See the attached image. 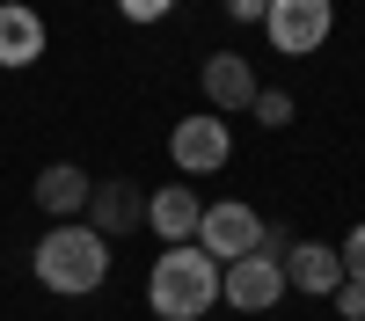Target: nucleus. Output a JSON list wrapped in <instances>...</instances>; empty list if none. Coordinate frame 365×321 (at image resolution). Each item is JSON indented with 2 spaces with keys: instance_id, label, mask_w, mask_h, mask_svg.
I'll use <instances>...</instances> for the list:
<instances>
[{
  "instance_id": "5",
  "label": "nucleus",
  "mask_w": 365,
  "mask_h": 321,
  "mask_svg": "<svg viewBox=\"0 0 365 321\" xmlns=\"http://www.w3.org/2000/svg\"><path fill=\"white\" fill-rule=\"evenodd\" d=\"M220 300L234 314H263V307H278L285 300V263L278 256H241L220 270Z\"/></svg>"
},
{
  "instance_id": "15",
  "label": "nucleus",
  "mask_w": 365,
  "mask_h": 321,
  "mask_svg": "<svg viewBox=\"0 0 365 321\" xmlns=\"http://www.w3.org/2000/svg\"><path fill=\"white\" fill-rule=\"evenodd\" d=\"M336 256H344V278H358V285H365V226H351V241H344Z\"/></svg>"
},
{
  "instance_id": "17",
  "label": "nucleus",
  "mask_w": 365,
  "mask_h": 321,
  "mask_svg": "<svg viewBox=\"0 0 365 321\" xmlns=\"http://www.w3.org/2000/svg\"><path fill=\"white\" fill-rule=\"evenodd\" d=\"M227 15H234V22H263L270 0H227Z\"/></svg>"
},
{
  "instance_id": "13",
  "label": "nucleus",
  "mask_w": 365,
  "mask_h": 321,
  "mask_svg": "<svg viewBox=\"0 0 365 321\" xmlns=\"http://www.w3.org/2000/svg\"><path fill=\"white\" fill-rule=\"evenodd\" d=\"M256 117H263V125H292V95H278V88H256Z\"/></svg>"
},
{
  "instance_id": "11",
  "label": "nucleus",
  "mask_w": 365,
  "mask_h": 321,
  "mask_svg": "<svg viewBox=\"0 0 365 321\" xmlns=\"http://www.w3.org/2000/svg\"><path fill=\"white\" fill-rule=\"evenodd\" d=\"M44 58V15L22 0H0V66H37Z\"/></svg>"
},
{
  "instance_id": "8",
  "label": "nucleus",
  "mask_w": 365,
  "mask_h": 321,
  "mask_svg": "<svg viewBox=\"0 0 365 321\" xmlns=\"http://www.w3.org/2000/svg\"><path fill=\"white\" fill-rule=\"evenodd\" d=\"M285 285H292V292H314V300H329V292L344 285V256L329 248V241H299V248H285Z\"/></svg>"
},
{
  "instance_id": "12",
  "label": "nucleus",
  "mask_w": 365,
  "mask_h": 321,
  "mask_svg": "<svg viewBox=\"0 0 365 321\" xmlns=\"http://www.w3.org/2000/svg\"><path fill=\"white\" fill-rule=\"evenodd\" d=\"M88 190H96V183H88V175H81L73 161H51V168L37 175V204H44L51 219H73V212H88Z\"/></svg>"
},
{
  "instance_id": "16",
  "label": "nucleus",
  "mask_w": 365,
  "mask_h": 321,
  "mask_svg": "<svg viewBox=\"0 0 365 321\" xmlns=\"http://www.w3.org/2000/svg\"><path fill=\"white\" fill-rule=\"evenodd\" d=\"M117 8H125V22H161L175 0H117Z\"/></svg>"
},
{
  "instance_id": "2",
  "label": "nucleus",
  "mask_w": 365,
  "mask_h": 321,
  "mask_svg": "<svg viewBox=\"0 0 365 321\" xmlns=\"http://www.w3.org/2000/svg\"><path fill=\"white\" fill-rule=\"evenodd\" d=\"M37 278L58 292V300H81V292H96L110 278V241H103L96 226L58 219L44 241H37Z\"/></svg>"
},
{
  "instance_id": "9",
  "label": "nucleus",
  "mask_w": 365,
  "mask_h": 321,
  "mask_svg": "<svg viewBox=\"0 0 365 321\" xmlns=\"http://www.w3.org/2000/svg\"><path fill=\"white\" fill-rule=\"evenodd\" d=\"M205 95H212V117L220 110H256V73L241 51H212L205 58Z\"/></svg>"
},
{
  "instance_id": "3",
  "label": "nucleus",
  "mask_w": 365,
  "mask_h": 321,
  "mask_svg": "<svg viewBox=\"0 0 365 321\" xmlns=\"http://www.w3.org/2000/svg\"><path fill=\"white\" fill-rule=\"evenodd\" d=\"M329 22H336V8H329V0H270L263 37L278 44L285 58H307V51L329 44Z\"/></svg>"
},
{
  "instance_id": "10",
  "label": "nucleus",
  "mask_w": 365,
  "mask_h": 321,
  "mask_svg": "<svg viewBox=\"0 0 365 321\" xmlns=\"http://www.w3.org/2000/svg\"><path fill=\"white\" fill-rule=\"evenodd\" d=\"M197 219H205V204H197V190H146V226L161 233V241L175 248V241H197Z\"/></svg>"
},
{
  "instance_id": "6",
  "label": "nucleus",
  "mask_w": 365,
  "mask_h": 321,
  "mask_svg": "<svg viewBox=\"0 0 365 321\" xmlns=\"http://www.w3.org/2000/svg\"><path fill=\"white\" fill-rule=\"evenodd\" d=\"M168 154L182 175H212V168H227L234 161V132H227V117H182V125L168 132Z\"/></svg>"
},
{
  "instance_id": "7",
  "label": "nucleus",
  "mask_w": 365,
  "mask_h": 321,
  "mask_svg": "<svg viewBox=\"0 0 365 321\" xmlns=\"http://www.w3.org/2000/svg\"><path fill=\"white\" fill-rule=\"evenodd\" d=\"M88 226H96L103 241L139 233V226H146V190L125 183V175H117V183H96V190H88Z\"/></svg>"
},
{
  "instance_id": "14",
  "label": "nucleus",
  "mask_w": 365,
  "mask_h": 321,
  "mask_svg": "<svg viewBox=\"0 0 365 321\" xmlns=\"http://www.w3.org/2000/svg\"><path fill=\"white\" fill-rule=\"evenodd\" d=\"M329 300H336V314H344V321H365V285H358V278H344Z\"/></svg>"
},
{
  "instance_id": "4",
  "label": "nucleus",
  "mask_w": 365,
  "mask_h": 321,
  "mask_svg": "<svg viewBox=\"0 0 365 321\" xmlns=\"http://www.w3.org/2000/svg\"><path fill=\"white\" fill-rule=\"evenodd\" d=\"M256 241H263V219L249 212V204H205V219H197V248L212 256V263H220V270H227V263H241V256H256Z\"/></svg>"
},
{
  "instance_id": "1",
  "label": "nucleus",
  "mask_w": 365,
  "mask_h": 321,
  "mask_svg": "<svg viewBox=\"0 0 365 321\" xmlns=\"http://www.w3.org/2000/svg\"><path fill=\"white\" fill-rule=\"evenodd\" d=\"M220 300V263H212L197 241H175L168 256H154V270H146V307L161 321H197L212 314Z\"/></svg>"
}]
</instances>
